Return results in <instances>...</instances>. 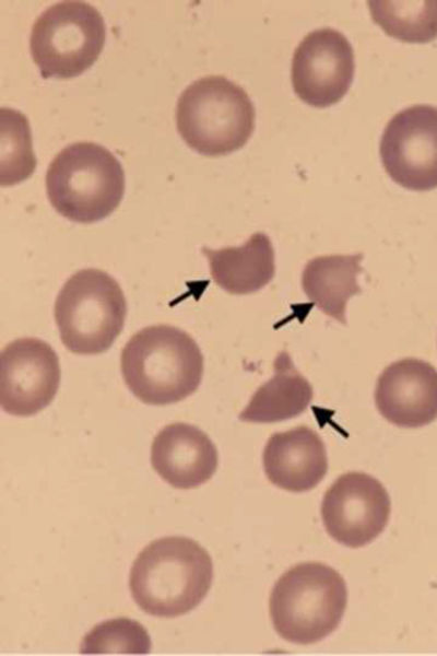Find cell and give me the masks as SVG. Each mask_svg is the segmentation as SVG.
<instances>
[{"instance_id": "cell-1", "label": "cell", "mask_w": 437, "mask_h": 656, "mask_svg": "<svg viewBox=\"0 0 437 656\" xmlns=\"http://www.w3.org/2000/svg\"><path fill=\"white\" fill-rule=\"evenodd\" d=\"M213 579L209 552L187 537L150 542L134 560L129 587L135 604L154 617L174 618L194 609Z\"/></svg>"}, {"instance_id": "cell-2", "label": "cell", "mask_w": 437, "mask_h": 656, "mask_svg": "<svg viewBox=\"0 0 437 656\" xmlns=\"http://www.w3.org/2000/svg\"><path fill=\"white\" fill-rule=\"evenodd\" d=\"M120 368L130 391L142 402H178L199 387L203 355L186 331L169 325L145 327L126 343Z\"/></svg>"}, {"instance_id": "cell-3", "label": "cell", "mask_w": 437, "mask_h": 656, "mask_svg": "<svg viewBox=\"0 0 437 656\" xmlns=\"http://www.w3.org/2000/svg\"><path fill=\"white\" fill-rule=\"evenodd\" d=\"M46 191L55 210L78 223L107 218L125 194V172L119 160L94 142L63 148L46 173Z\"/></svg>"}, {"instance_id": "cell-4", "label": "cell", "mask_w": 437, "mask_h": 656, "mask_svg": "<svg viewBox=\"0 0 437 656\" xmlns=\"http://www.w3.org/2000/svg\"><path fill=\"white\" fill-rule=\"evenodd\" d=\"M347 604L343 577L332 567L305 562L287 570L270 594L276 633L295 644L317 643L340 624Z\"/></svg>"}, {"instance_id": "cell-5", "label": "cell", "mask_w": 437, "mask_h": 656, "mask_svg": "<svg viewBox=\"0 0 437 656\" xmlns=\"http://www.w3.org/2000/svg\"><path fill=\"white\" fill-rule=\"evenodd\" d=\"M255 107L246 91L222 75L189 84L176 107L177 130L200 154L217 156L246 144L255 128Z\"/></svg>"}, {"instance_id": "cell-6", "label": "cell", "mask_w": 437, "mask_h": 656, "mask_svg": "<svg viewBox=\"0 0 437 656\" xmlns=\"http://www.w3.org/2000/svg\"><path fill=\"white\" fill-rule=\"evenodd\" d=\"M126 316L127 302L120 285L99 269L75 272L55 302L60 339L75 354L107 351L123 329Z\"/></svg>"}, {"instance_id": "cell-7", "label": "cell", "mask_w": 437, "mask_h": 656, "mask_svg": "<svg viewBox=\"0 0 437 656\" xmlns=\"http://www.w3.org/2000/svg\"><path fill=\"white\" fill-rule=\"evenodd\" d=\"M105 38L106 26L98 10L84 1H61L36 19L29 49L42 78L68 79L97 60Z\"/></svg>"}, {"instance_id": "cell-8", "label": "cell", "mask_w": 437, "mask_h": 656, "mask_svg": "<svg viewBox=\"0 0 437 656\" xmlns=\"http://www.w3.org/2000/svg\"><path fill=\"white\" fill-rule=\"evenodd\" d=\"M382 165L403 188H437V107L413 105L387 124L379 147Z\"/></svg>"}, {"instance_id": "cell-9", "label": "cell", "mask_w": 437, "mask_h": 656, "mask_svg": "<svg viewBox=\"0 0 437 656\" xmlns=\"http://www.w3.org/2000/svg\"><path fill=\"white\" fill-rule=\"evenodd\" d=\"M390 497L376 478L358 471L340 476L327 490L321 517L327 532L339 543L359 548L387 526Z\"/></svg>"}, {"instance_id": "cell-10", "label": "cell", "mask_w": 437, "mask_h": 656, "mask_svg": "<svg viewBox=\"0 0 437 656\" xmlns=\"http://www.w3.org/2000/svg\"><path fill=\"white\" fill-rule=\"evenodd\" d=\"M354 71V51L349 39L330 27L315 30L294 51L293 90L310 106L329 107L346 94Z\"/></svg>"}, {"instance_id": "cell-11", "label": "cell", "mask_w": 437, "mask_h": 656, "mask_svg": "<svg viewBox=\"0 0 437 656\" xmlns=\"http://www.w3.org/2000/svg\"><path fill=\"white\" fill-rule=\"evenodd\" d=\"M60 366L55 350L36 338L16 339L1 352V408L16 417L42 411L55 398Z\"/></svg>"}, {"instance_id": "cell-12", "label": "cell", "mask_w": 437, "mask_h": 656, "mask_svg": "<svg viewBox=\"0 0 437 656\" xmlns=\"http://www.w3.org/2000/svg\"><path fill=\"white\" fill-rule=\"evenodd\" d=\"M375 403L380 414L401 427H421L437 419V370L406 358L391 363L377 379Z\"/></svg>"}, {"instance_id": "cell-13", "label": "cell", "mask_w": 437, "mask_h": 656, "mask_svg": "<svg viewBox=\"0 0 437 656\" xmlns=\"http://www.w3.org/2000/svg\"><path fill=\"white\" fill-rule=\"evenodd\" d=\"M151 464L176 489H193L212 478L218 455L211 438L194 425L176 422L154 437Z\"/></svg>"}, {"instance_id": "cell-14", "label": "cell", "mask_w": 437, "mask_h": 656, "mask_svg": "<svg viewBox=\"0 0 437 656\" xmlns=\"http://www.w3.org/2000/svg\"><path fill=\"white\" fill-rule=\"evenodd\" d=\"M262 462L270 482L297 493L314 489L328 471L324 443L316 431L307 426L271 435Z\"/></svg>"}, {"instance_id": "cell-15", "label": "cell", "mask_w": 437, "mask_h": 656, "mask_svg": "<svg viewBox=\"0 0 437 656\" xmlns=\"http://www.w3.org/2000/svg\"><path fill=\"white\" fill-rule=\"evenodd\" d=\"M213 281L231 294H250L264 288L274 277V249L269 236L258 232L241 246L202 248Z\"/></svg>"}, {"instance_id": "cell-16", "label": "cell", "mask_w": 437, "mask_h": 656, "mask_svg": "<svg viewBox=\"0 0 437 656\" xmlns=\"http://www.w3.org/2000/svg\"><path fill=\"white\" fill-rule=\"evenodd\" d=\"M274 375L251 396L238 418L245 422L272 423L303 413L314 391L310 383L296 370L290 354L280 352L273 363Z\"/></svg>"}, {"instance_id": "cell-17", "label": "cell", "mask_w": 437, "mask_h": 656, "mask_svg": "<svg viewBox=\"0 0 437 656\" xmlns=\"http://www.w3.org/2000/svg\"><path fill=\"white\" fill-rule=\"evenodd\" d=\"M363 254L328 255L309 260L302 274V286L308 300L323 314L346 324V304L361 293L357 274Z\"/></svg>"}, {"instance_id": "cell-18", "label": "cell", "mask_w": 437, "mask_h": 656, "mask_svg": "<svg viewBox=\"0 0 437 656\" xmlns=\"http://www.w3.org/2000/svg\"><path fill=\"white\" fill-rule=\"evenodd\" d=\"M371 19L389 36L408 43L437 38V0L367 1Z\"/></svg>"}, {"instance_id": "cell-19", "label": "cell", "mask_w": 437, "mask_h": 656, "mask_svg": "<svg viewBox=\"0 0 437 656\" xmlns=\"http://www.w3.org/2000/svg\"><path fill=\"white\" fill-rule=\"evenodd\" d=\"M0 183L11 186L28 178L36 168L32 134L27 118L22 113L2 107Z\"/></svg>"}, {"instance_id": "cell-20", "label": "cell", "mask_w": 437, "mask_h": 656, "mask_svg": "<svg viewBox=\"0 0 437 656\" xmlns=\"http://www.w3.org/2000/svg\"><path fill=\"white\" fill-rule=\"evenodd\" d=\"M146 629L129 618H115L95 625L81 642L83 655L128 654L144 655L151 651Z\"/></svg>"}]
</instances>
